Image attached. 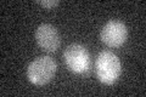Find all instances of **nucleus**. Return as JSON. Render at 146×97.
<instances>
[{"instance_id": "nucleus-2", "label": "nucleus", "mask_w": 146, "mask_h": 97, "mask_svg": "<svg viewBox=\"0 0 146 97\" xmlns=\"http://www.w3.org/2000/svg\"><path fill=\"white\" fill-rule=\"evenodd\" d=\"M57 69L56 61L50 56H39L27 67V78L36 86H43L51 81Z\"/></svg>"}, {"instance_id": "nucleus-4", "label": "nucleus", "mask_w": 146, "mask_h": 97, "mask_svg": "<svg viewBox=\"0 0 146 97\" xmlns=\"http://www.w3.org/2000/svg\"><path fill=\"white\" fill-rule=\"evenodd\" d=\"M128 29L121 21L111 20L102 27L100 32V39L110 48H119L127 41Z\"/></svg>"}, {"instance_id": "nucleus-1", "label": "nucleus", "mask_w": 146, "mask_h": 97, "mask_svg": "<svg viewBox=\"0 0 146 97\" xmlns=\"http://www.w3.org/2000/svg\"><path fill=\"white\" fill-rule=\"evenodd\" d=\"M95 72L102 84L113 85L122 73L121 59L112 51H101L95 61Z\"/></svg>"}, {"instance_id": "nucleus-5", "label": "nucleus", "mask_w": 146, "mask_h": 97, "mask_svg": "<svg viewBox=\"0 0 146 97\" xmlns=\"http://www.w3.org/2000/svg\"><path fill=\"white\" fill-rule=\"evenodd\" d=\"M35 40L40 48L46 52H55L60 48L61 38L58 30L49 23H43L35 30Z\"/></svg>"}, {"instance_id": "nucleus-6", "label": "nucleus", "mask_w": 146, "mask_h": 97, "mask_svg": "<svg viewBox=\"0 0 146 97\" xmlns=\"http://www.w3.org/2000/svg\"><path fill=\"white\" fill-rule=\"evenodd\" d=\"M38 4L49 10V9H54L58 5V0H50V1L49 0H44V1H38Z\"/></svg>"}, {"instance_id": "nucleus-3", "label": "nucleus", "mask_w": 146, "mask_h": 97, "mask_svg": "<svg viewBox=\"0 0 146 97\" xmlns=\"http://www.w3.org/2000/svg\"><path fill=\"white\" fill-rule=\"evenodd\" d=\"M63 59L67 68L76 74H85L90 69V55L83 45L71 44L63 52Z\"/></svg>"}]
</instances>
